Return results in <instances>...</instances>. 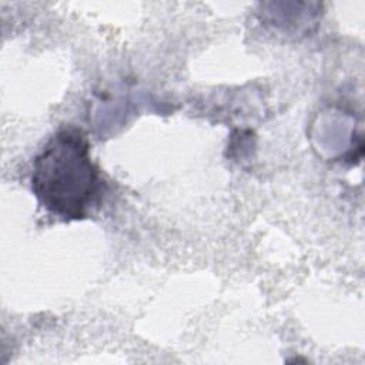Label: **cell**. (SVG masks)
Masks as SVG:
<instances>
[{
	"label": "cell",
	"mask_w": 365,
	"mask_h": 365,
	"mask_svg": "<svg viewBox=\"0 0 365 365\" xmlns=\"http://www.w3.org/2000/svg\"><path fill=\"white\" fill-rule=\"evenodd\" d=\"M104 188L101 171L90 154V141L76 125L58 128L34 157L33 194L46 211L61 220L87 218Z\"/></svg>",
	"instance_id": "6da1fadb"
}]
</instances>
